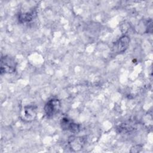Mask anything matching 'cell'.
Masks as SVG:
<instances>
[{
  "mask_svg": "<svg viewBox=\"0 0 153 153\" xmlns=\"http://www.w3.org/2000/svg\"><path fill=\"white\" fill-rule=\"evenodd\" d=\"M152 19H150L146 23V32L147 33H152Z\"/></svg>",
  "mask_w": 153,
  "mask_h": 153,
  "instance_id": "cell-9",
  "label": "cell"
},
{
  "mask_svg": "<svg viewBox=\"0 0 153 153\" xmlns=\"http://www.w3.org/2000/svg\"><path fill=\"white\" fill-rule=\"evenodd\" d=\"M60 126L63 130L72 133H78L80 130L79 124L75 123L68 117H63L60 120Z\"/></svg>",
  "mask_w": 153,
  "mask_h": 153,
  "instance_id": "cell-7",
  "label": "cell"
},
{
  "mask_svg": "<svg viewBox=\"0 0 153 153\" xmlns=\"http://www.w3.org/2000/svg\"><path fill=\"white\" fill-rule=\"evenodd\" d=\"M130 38L127 35H123L114 43L113 51L115 53H123L128 48Z\"/></svg>",
  "mask_w": 153,
  "mask_h": 153,
  "instance_id": "cell-6",
  "label": "cell"
},
{
  "mask_svg": "<svg viewBox=\"0 0 153 153\" xmlns=\"http://www.w3.org/2000/svg\"><path fill=\"white\" fill-rule=\"evenodd\" d=\"M86 139L83 136H71L69 137L68 140V145L73 151H79L84 146Z\"/></svg>",
  "mask_w": 153,
  "mask_h": 153,
  "instance_id": "cell-5",
  "label": "cell"
},
{
  "mask_svg": "<svg viewBox=\"0 0 153 153\" xmlns=\"http://www.w3.org/2000/svg\"><path fill=\"white\" fill-rule=\"evenodd\" d=\"M37 114V106L35 105H29L24 106L21 112V118L26 122L34 120Z\"/></svg>",
  "mask_w": 153,
  "mask_h": 153,
  "instance_id": "cell-4",
  "label": "cell"
},
{
  "mask_svg": "<svg viewBox=\"0 0 153 153\" xmlns=\"http://www.w3.org/2000/svg\"><path fill=\"white\" fill-rule=\"evenodd\" d=\"M16 65L17 63L13 57L9 56H2L1 59V74L14 73L16 71Z\"/></svg>",
  "mask_w": 153,
  "mask_h": 153,
  "instance_id": "cell-1",
  "label": "cell"
},
{
  "mask_svg": "<svg viewBox=\"0 0 153 153\" xmlns=\"http://www.w3.org/2000/svg\"><path fill=\"white\" fill-rule=\"evenodd\" d=\"M139 126V123L136 120H129L121 124L117 127V131L119 133L128 134L137 130Z\"/></svg>",
  "mask_w": 153,
  "mask_h": 153,
  "instance_id": "cell-3",
  "label": "cell"
},
{
  "mask_svg": "<svg viewBox=\"0 0 153 153\" xmlns=\"http://www.w3.org/2000/svg\"><path fill=\"white\" fill-rule=\"evenodd\" d=\"M36 16V11L33 9L30 11L20 13L18 16V20L20 23H26L31 22Z\"/></svg>",
  "mask_w": 153,
  "mask_h": 153,
  "instance_id": "cell-8",
  "label": "cell"
},
{
  "mask_svg": "<svg viewBox=\"0 0 153 153\" xmlns=\"http://www.w3.org/2000/svg\"><path fill=\"white\" fill-rule=\"evenodd\" d=\"M61 102L57 98H51L45 103L44 110L45 115L48 118H52L55 116L60 111Z\"/></svg>",
  "mask_w": 153,
  "mask_h": 153,
  "instance_id": "cell-2",
  "label": "cell"
}]
</instances>
